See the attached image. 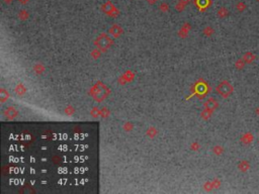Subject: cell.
<instances>
[{"label": "cell", "instance_id": "6da1fadb", "mask_svg": "<svg viewBox=\"0 0 259 194\" xmlns=\"http://www.w3.org/2000/svg\"><path fill=\"white\" fill-rule=\"evenodd\" d=\"M218 92L220 93L222 96L228 97L229 95H231L233 92V87L230 85L228 82L224 81L223 83L220 84V86L218 87Z\"/></svg>", "mask_w": 259, "mask_h": 194}, {"label": "cell", "instance_id": "7a4b0ae2", "mask_svg": "<svg viewBox=\"0 0 259 194\" xmlns=\"http://www.w3.org/2000/svg\"><path fill=\"white\" fill-rule=\"evenodd\" d=\"M252 141H253V135L250 133L244 134L242 137V142L244 144H250V142H252Z\"/></svg>", "mask_w": 259, "mask_h": 194}, {"label": "cell", "instance_id": "3957f363", "mask_svg": "<svg viewBox=\"0 0 259 194\" xmlns=\"http://www.w3.org/2000/svg\"><path fill=\"white\" fill-rule=\"evenodd\" d=\"M255 59H256V56L251 53H247L245 56H244V60H245L247 63H252Z\"/></svg>", "mask_w": 259, "mask_h": 194}, {"label": "cell", "instance_id": "277c9868", "mask_svg": "<svg viewBox=\"0 0 259 194\" xmlns=\"http://www.w3.org/2000/svg\"><path fill=\"white\" fill-rule=\"evenodd\" d=\"M239 168L242 170V172H246L250 168L249 162H247V161H242V162L240 163V165H239Z\"/></svg>", "mask_w": 259, "mask_h": 194}, {"label": "cell", "instance_id": "5b68a950", "mask_svg": "<svg viewBox=\"0 0 259 194\" xmlns=\"http://www.w3.org/2000/svg\"><path fill=\"white\" fill-rule=\"evenodd\" d=\"M21 1H23V2H25V1H27V0H21Z\"/></svg>", "mask_w": 259, "mask_h": 194}, {"label": "cell", "instance_id": "8992f818", "mask_svg": "<svg viewBox=\"0 0 259 194\" xmlns=\"http://www.w3.org/2000/svg\"><path fill=\"white\" fill-rule=\"evenodd\" d=\"M257 1H258V2H259V0H257Z\"/></svg>", "mask_w": 259, "mask_h": 194}]
</instances>
